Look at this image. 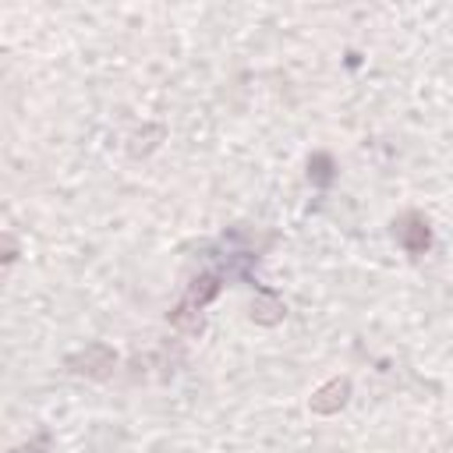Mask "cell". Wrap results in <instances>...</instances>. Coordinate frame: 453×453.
Returning <instances> with one entry per match:
<instances>
[{"label": "cell", "mask_w": 453, "mask_h": 453, "mask_svg": "<svg viewBox=\"0 0 453 453\" xmlns=\"http://www.w3.org/2000/svg\"><path fill=\"white\" fill-rule=\"evenodd\" d=\"M396 237H400V244H403L411 255H421V251L428 248V223H425L418 212H407V216L400 219V226H396Z\"/></svg>", "instance_id": "cell-1"}, {"label": "cell", "mask_w": 453, "mask_h": 453, "mask_svg": "<svg viewBox=\"0 0 453 453\" xmlns=\"http://www.w3.org/2000/svg\"><path fill=\"white\" fill-rule=\"evenodd\" d=\"M347 393H350L347 379H333L329 386H322V389L311 396V411H319V414H333L336 407H343Z\"/></svg>", "instance_id": "cell-2"}]
</instances>
